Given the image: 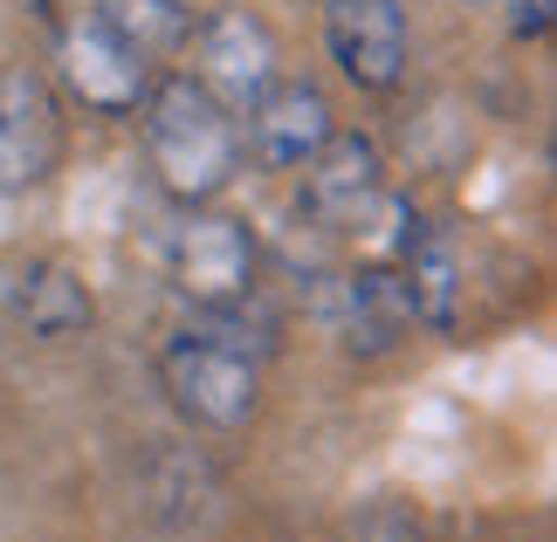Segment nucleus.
Segmentation results:
<instances>
[{
	"label": "nucleus",
	"mask_w": 557,
	"mask_h": 542,
	"mask_svg": "<svg viewBox=\"0 0 557 542\" xmlns=\"http://www.w3.org/2000/svg\"><path fill=\"white\" fill-rule=\"evenodd\" d=\"M138 131H145V159H152L159 186L186 206H207L242 179V117L221 97H207L186 70L152 76V90L138 103Z\"/></svg>",
	"instance_id": "f257e3e1"
},
{
	"label": "nucleus",
	"mask_w": 557,
	"mask_h": 542,
	"mask_svg": "<svg viewBox=\"0 0 557 542\" xmlns=\"http://www.w3.org/2000/svg\"><path fill=\"white\" fill-rule=\"evenodd\" d=\"M159 385L180 419L200 432H248L262 412V364L227 351V343L193 337L186 323H173L159 343Z\"/></svg>",
	"instance_id": "f03ea898"
},
{
	"label": "nucleus",
	"mask_w": 557,
	"mask_h": 542,
	"mask_svg": "<svg viewBox=\"0 0 557 542\" xmlns=\"http://www.w3.org/2000/svg\"><path fill=\"white\" fill-rule=\"evenodd\" d=\"M385 151L366 131H331L317 159L296 172V206L317 234H366L385 200Z\"/></svg>",
	"instance_id": "7ed1b4c3"
},
{
	"label": "nucleus",
	"mask_w": 557,
	"mask_h": 542,
	"mask_svg": "<svg viewBox=\"0 0 557 542\" xmlns=\"http://www.w3.org/2000/svg\"><path fill=\"white\" fill-rule=\"evenodd\" d=\"M186 49H193V83H200L207 97H221L234 117H242L248 103L283 76V49H275L269 21L255 8H213V14H200L193 35H186Z\"/></svg>",
	"instance_id": "20e7f679"
},
{
	"label": "nucleus",
	"mask_w": 557,
	"mask_h": 542,
	"mask_svg": "<svg viewBox=\"0 0 557 542\" xmlns=\"http://www.w3.org/2000/svg\"><path fill=\"white\" fill-rule=\"evenodd\" d=\"M55 70L70 83V97L97 117H132L145 103V90H152V62L132 41H117L90 8L55 28Z\"/></svg>",
	"instance_id": "39448f33"
},
{
	"label": "nucleus",
	"mask_w": 557,
	"mask_h": 542,
	"mask_svg": "<svg viewBox=\"0 0 557 542\" xmlns=\"http://www.w3.org/2000/svg\"><path fill=\"white\" fill-rule=\"evenodd\" d=\"M165 275H173L180 302H242V295H255V234L234 213L193 206L173 227Z\"/></svg>",
	"instance_id": "423d86ee"
},
{
	"label": "nucleus",
	"mask_w": 557,
	"mask_h": 542,
	"mask_svg": "<svg viewBox=\"0 0 557 542\" xmlns=\"http://www.w3.org/2000/svg\"><path fill=\"white\" fill-rule=\"evenodd\" d=\"M62 165V103L28 62L0 70V192H35Z\"/></svg>",
	"instance_id": "0eeeda50"
},
{
	"label": "nucleus",
	"mask_w": 557,
	"mask_h": 542,
	"mask_svg": "<svg viewBox=\"0 0 557 542\" xmlns=\"http://www.w3.org/2000/svg\"><path fill=\"white\" fill-rule=\"evenodd\" d=\"M331 131H337L331 97L304 76H275L242 111V159H255L262 172H304Z\"/></svg>",
	"instance_id": "6e6552de"
},
{
	"label": "nucleus",
	"mask_w": 557,
	"mask_h": 542,
	"mask_svg": "<svg viewBox=\"0 0 557 542\" xmlns=\"http://www.w3.org/2000/svg\"><path fill=\"white\" fill-rule=\"evenodd\" d=\"M324 55L366 97L399 90L406 76V8L399 0H324Z\"/></svg>",
	"instance_id": "1a4fd4ad"
},
{
	"label": "nucleus",
	"mask_w": 557,
	"mask_h": 542,
	"mask_svg": "<svg viewBox=\"0 0 557 542\" xmlns=\"http://www.w3.org/2000/svg\"><path fill=\"white\" fill-rule=\"evenodd\" d=\"M331 330L351 357H385L413 330V302H406L399 262H358L331 281Z\"/></svg>",
	"instance_id": "9d476101"
},
{
	"label": "nucleus",
	"mask_w": 557,
	"mask_h": 542,
	"mask_svg": "<svg viewBox=\"0 0 557 542\" xmlns=\"http://www.w3.org/2000/svg\"><path fill=\"white\" fill-rule=\"evenodd\" d=\"M0 310H8L28 337L41 343H70L97 323V302H90V281L62 262H14L8 281H0Z\"/></svg>",
	"instance_id": "9b49d317"
},
{
	"label": "nucleus",
	"mask_w": 557,
	"mask_h": 542,
	"mask_svg": "<svg viewBox=\"0 0 557 542\" xmlns=\"http://www.w3.org/2000/svg\"><path fill=\"white\" fill-rule=\"evenodd\" d=\"M399 281H406V302H413V323L441 337L461 323V241L441 220L413 227V241L399 248Z\"/></svg>",
	"instance_id": "f8f14e48"
},
{
	"label": "nucleus",
	"mask_w": 557,
	"mask_h": 542,
	"mask_svg": "<svg viewBox=\"0 0 557 542\" xmlns=\"http://www.w3.org/2000/svg\"><path fill=\"white\" fill-rule=\"evenodd\" d=\"M90 14L117 41H132L152 70L173 62V55H186V35H193V8H186V0H90Z\"/></svg>",
	"instance_id": "ddd939ff"
},
{
	"label": "nucleus",
	"mask_w": 557,
	"mask_h": 542,
	"mask_svg": "<svg viewBox=\"0 0 557 542\" xmlns=\"http://www.w3.org/2000/svg\"><path fill=\"white\" fill-rule=\"evenodd\" d=\"M345 542H426V529H420L406 508H366V515L345 529Z\"/></svg>",
	"instance_id": "4468645a"
},
{
	"label": "nucleus",
	"mask_w": 557,
	"mask_h": 542,
	"mask_svg": "<svg viewBox=\"0 0 557 542\" xmlns=\"http://www.w3.org/2000/svg\"><path fill=\"white\" fill-rule=\"evenodd\" d=\"M503 8H509V35L517 41L550 35V21H557V0H503Z\"/></svg>",
	"instance_id": "2eb2a0df"
},
{
	"label": "nucleus",
	"mask_w": 557,
	"mask_h": 542,
	"mask_svg": "<svg viewBox=\"0 0 557 542\" xmlns=\"http://www.w3.org/2000/svg\"><path fill=\"white\" fill-rule=\"evenodd\" d=\"M461 8H503V0H461Z\"/></svg>",
	"instance_id": "dca6fc26"
}]
</instances>
